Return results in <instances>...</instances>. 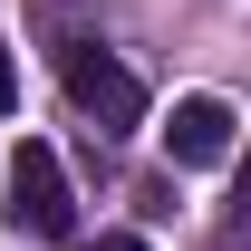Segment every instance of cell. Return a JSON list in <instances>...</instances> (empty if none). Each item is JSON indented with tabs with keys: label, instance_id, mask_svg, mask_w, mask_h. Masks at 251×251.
I'll list each match as a JSON object with an SVG mask.
<instances>
[{
	"label": "cell",
	"instance_id": "cell-1",
	"mask_svg": "<svg viewBox=\"0 0 251 251\" xmlns=\"http://www.w3.org/2000/svg\"><path fill=\"white\" fill-rule=\"evenodd\" d=\"M58 77H68V106H77L97 135L145 126V87H135V68H126V58H106V49H68V58H58Z\"/></svg>",
	"mask_w": 251,
	"mask_h": 251
},
{
	"label": "cell",
	"instance_id": "cell-2",
	"mask_svg": "<svg viewBox=\"0 0 251 251\" xmlns=\"http://www.w3.org/2000/svg\"><path fill=\"white\" fill-rule=\"evenodd\" d=\"M10 222H20V232H39V242H68V232H77V203H68V174H58V155H49V145H20V155H10Z\"/></svg>",
	"mask_w": 251,
	"mask_h": 251
},
{
	"label": "cell",
	"instance_id": "cell-3",
	"mask_svg": "<svg viewBox=\"0 0 251 251\" xmlns=\"http://www.w3.org/2000/svg\"><path fill=\"white\" fill-rule=\"evenodd\" d=\"M232 106H222V97H184V106H174V126H164V155L174 164H222L232 155Z\"/></svg>",
	"mask_w": 251,
	"mask_h": 251
},
{
	"label": "cell",
	"instance_id": "cell-4",
	"mask_svg": "<svg viewBox=\"0 0 251 251\" xmlns=\"http://www.w3.org/2000/svg\"><path fill=\"white\" fill-rule=\"evenodd\" d=\"M77 251H145L135 232H97V242H77Z\"/></svg>",
	"mask_w": 251,
	"mask_h": 251
},
{
	"label": "cell",
	"instance_id": "cell-5",
	"mask_svg": "<svg viewBox=\"0 0 251 251\" xmlns=\"http://www.w3.org/2000/svg\"><path fill=\"white\" fill-rule=\"evenodd\" d=\"M20 106V77H10V49H0V116Z\"/></svg>",
	"mask_w": 251,
	"mask_h": 251
}]
</instances>
